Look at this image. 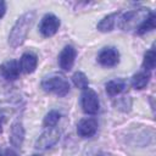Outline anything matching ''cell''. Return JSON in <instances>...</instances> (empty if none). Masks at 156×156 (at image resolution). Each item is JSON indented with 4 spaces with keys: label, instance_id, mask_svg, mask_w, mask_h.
<instances>
[{
    "label": "cell",
    "instance_id": "1",
    "mask_svg": "<svg viewBox=\"0 0 156 156\" xmlns=\"http://www.w3.org/2000/svg\"><path fill=\"white\" fill-rule=\"evenodd\" d=\"M34 17H35V11L30 10V11L24 12L17 18V21L15 22L9 34V45L11 48L15 49L23 44V41L27 39L29 28L33 24Z\"/></svg>",
    "mask_w": 156,
    "mask_h": 156
},
{
    "label": "cell",
    "instance_id": "2",
    "mask_svg": "<svg viewBox=\"0 0 156 156\" xmlns=\"http://www.w3.org/2000/svg\"><path fill=\"white\" fill-rule=\"evenodd\" d=\"M40 87L46 93H52L57 96H65L69 91V83L62 73H51L41 79Z\"/></svg>",
    "mask_w": 156,
    "mask_h": 156
},
{
    "label": "cell",
    "instance_id": "3",
    "mask_svg": "<svg viewBox=\"0 0 156 156\" xmlns=\"http://www.w3.org/2000/svg\"><path fill=\"white\" fill-rule=\"evenodd\" d=\"M80 106H82V110L87 115L98 113L99 108H100V102H99L98 94L90 88L83 90V93L80 95Z\"/></svg>",
    "mask_w": 156,
    "mask_h": 156
},
{
    "label": "cell",
    "instance_id": "4",
    "mask_svg": "<svg viewBox=\"0 0 156 156\" xmlns=\"http://www.w3.org/2000/svg\"><path fill=\"white\" fill-rule=\"evenodd\" d=\"M58 140H60V130L56 127L46 128V130L43 132L37 139L35 147L39 150H48L52 147Z\"/></svg>",
    "mask_w": 156,
    "mask_h": 156
},
{
    "label": "cell",
    "instance_id": "5",
    "mask_svg": "<svg viewBox=\"0 0 156 156\" xmlns=\"http://www.w3.org/2000/svg\"><path fill=\"white\" fill-rule=\"evenodd\" d=\"M60 28V18L54 13H46L43 16L40 24H39V32L43 37L49 38L56 34V32Z\"/></svg>",
    "mask_w": 156,
    "mask_h": 156
},
{
    "label": "cell",
    "instance_id": "6",
    "mask_svg": "<svg viewBox=\"0 0 156 156\" xmlns=\"http://www.w3.org/2000/svg\"><path fill=\"white\" fill-rule=\"evenodd\" d=\"M98 62L104 67H113L119 62V52L113 46H106L101 49L98 55Z\"/></svg>",
    "mask_w": 156,
    "mask_h": 156
},
{
    "label": "cell",
    "instance_id": "7",
    "mask_svg": "<svg viewBox=\"0 0 156 156\" xmlns=\"http://www.w3.org/2000/svg\"><path fill=\"white\" fill-rule=\"evenodd\" d=\"M77 50L72 45H66L58 55V65L63 71H69L76 61Z\"/></svg>",
    "mask_w": 156,
    "mask_h": 156
},
{
    "label": "cell",
    "instance_id": "8",
    "mask_svg": "<svg viewBox=\"0 0 156 156\" xmlns=\"http://www.w3.org/2000/svg\"><path fill=\"white\" fill-rule=\"evenodd\" d=\"M98 130V121L93 117L83 118L77 124V133L82 138H91Z\"/></svg>",
    "mask_w": 156,
    "mask_h": 156
},
{
    "label": "cell",
    "instance_id": "9",
    "mask_svg": "<svg viewBox=\"0 0 156 156\" xmlns=\"http://www.w3.org/2000/svg\"><path fill=\"white\" fill-rule=\"evenodd\" d=\"M20 62L16 60H9L0 65V74L7 80H16L20 77Z\"/></svg>",
    "mask_w": 156,
    "mask_h": 156
},
{
    "label": "cell",
    "instance_id": "10",
    "mask_svg": "<svg viewBox=\"0 0 156 156\" xmlns=\"http://www.w3.org/2000/svg\"><path fill=\"white\" fill-rule=\"evenodd\" d=\"M9 140L12 146L20 149L24 141V127L21 121H16L12 123L10 129V136Z\"/></svg>",
    "mask_w": 156,
    "mask_h": 156
},
{
    "label": "cell",
    "instance_id": "11",
    "mask_svg": "<svg viewBox=\"0 0 156 156\" xmlns=\"http://www.w3.org/2000/svg\"><path fill=\"white\" fill-rule=\"evenodd\" d=\"M38 66V57L35 54L28 51V52H24L22 56H21V60H20V68L21 71H23L24 73L29 74V73H33L35 71Z\"/></svg>",
    "mask_w": 156,
    "mask_h": 156
},
{
    "label": "cell",
    "instance_id": "12",
    "mask_svg": "<svg viewBox=\"0 0 156 156\" xmlns=\"http://www.w3.org/2000/svg\"><path fill=\"white\" fill-rule=\"evenodd\" d=\"M155 20H156L155 13H154V12H150V13L140 22V24L135 28L136 34L141 35V34H145V33H147V32L155 29Z\"/></svg>",
    "mask_w": 156,
    "mask_h": 156
},
{
    "label": "cell",
    "instance_id": "13",
    "mask_svg": "<svg viewBox=\"0 0 156 156\" xmlns=\"http://www.w3.org/2000/svg\"><path fill=\"white\" fill-rule=\"evenodd\" d=\"M150 80V73L147 71H141V72H138L135 73L133 77H132V80H130V84L134 89H144L147 83Z\"/></svg>",
    "mask_w": 156,
    "mask_h": 156
},
{
    "label": "cell",
    "instance_id": "14",
    "mask_svg": "<svg viewBox=\"0 0 156 156\" xmlns=\"http://www.w3.org/2000/svg\"><path fill=\"white\" fill-rule=\"evenodd\" d=\"M124 88H126V82L123 79H112L105 84L106 93L110 96H116L121 94L124 90Z\"/></svg>",
    "mask_w": 156,
    "mask_h": 156
},
{
    "label": "cell",
    "instance_id": "15",
    "mask_svg": "<svg viewBox=\"0 0 156 156\" xmlns=\"http://www.w3.org/2000/svg\"><path fill=\"white\" fill-rule=\"evenodd\" d=\"M117 16H118V12H113V13H110L107 16H105L96 26L98 30L100 32H111L115 27V23H116V20H117Z\"/></svg>",
    "mask_w": 156,
    "mask_h": 156
},
{
    "label": "cell",
    "instance_id": "16",
    "mask_svg": "<svg viewBox=\"0 0 156 156\" xmlns=\"http://www.w3.org/2000/svg\"><path fill=\"white\" fill-rule=\"evenodd\" d=\"M60 118H61L60 112L56 111V110H51V111H49V112L45 115L44 121H43V126H44L45 128H52V127H56V124L58 123Z\"/></svg>",
    "mask_w": 156,
    "mask_h": 156
},
{
    "label": "cell",
    "instance_id": "17",
    "mask_svg": "<svg viewBox=\"0 0 156 156\" xmlns=\"http://www.w3.org/2000/svg\"><path fill=\"white\" fill-rule=\"evenodd\" d=\"M72 80H73V84H74L77 88L82 89V90H85V89L89 88V80H88V77H87L83 72H80V71L76 72V73L72 76Z\"/></svg>",
    "mask_w": 156,
    "mask_h": 156
},
{
    "label": "cell",
    "instance_id": "18",
    "mask_svg": "<svg viewBox=\"0 0 156 156\" xmlns=\"http://www.w3.org/2000/svg\"><path fill=\"white\" fill-rule=\"evenodd\" d=\"M155 62H156V54L154 48H151L150 50H147L144 55V60H143V67L145 68V71H151L155 68Z\"/></svg>",
    "mask_w": 156,
    "mask_h": 156
},
{
    "label": "cell",
    "instance_id": "19",
    "mask_svg": "<svg viewBox=\"0 0 156 156\" xmlns=\"http://www.w3.org/2000/svg\"><path fill=\"white\" fill-rule=\"evenodd\" d=\"M5 12H6V2L2 1V0H0V20L4 17Z\"/></svg>",
    "mask_w": 156,
    "mask_h": 156
},
{
    "label": "cell",
    "instance_id": "20",
    "mask_svg": "<svg viewBox=\"0 0 156 156\" xmlns=\"http://www.w3.org/2000/svg\"><path fill=\"white\" fill-rule=\"evenodd\" d=\"M4 156H18V154L16 151H13L12 149H6Z\"/></svg>",
    "mask_w": 156,
    "mask_h": 156
},
{
    "label": "cell",
    "instance_id": "21",
    "mask_svg": "<svg viewBox=\"0 0 156 156\" xmlns=\"http://www.w3.org/2000/svg\"><path fill=\"white\" fill-rule=\"evenodd\" d=\"M2 123H4V116L0 115V134L2 133Z\"/></svg>",
    "mask_w": 156,
    "mask_h": 156
},
{
    "label": "cell",
    "instance_id": "22",
    "mask_svg": "<svg viewBox=\"0 0 156 156\" xmlns=\"http://www.w3.org/2000/svg\"><path fill=\"white\" fill-rule=\"evenodd\" d=\"M32 156H41V155H38V154H33Z\"/></svg>",
    "mask_w": 156,
    "mask_h": 156
},
{
    "label": "cell",
    "instance_id": "23",
    "mask_svg": "<svg viewBox=\"0 0 156 156\" xmlns=\"http://www.w3.org/2000/svg\"><path fill=\"white\" fill-rule=\"evenodd\" d=\"M100 156H101V155H100Z\"/></svg>",
    "mask_w": 156,
    "mask_h": 156
}]
</instances>
